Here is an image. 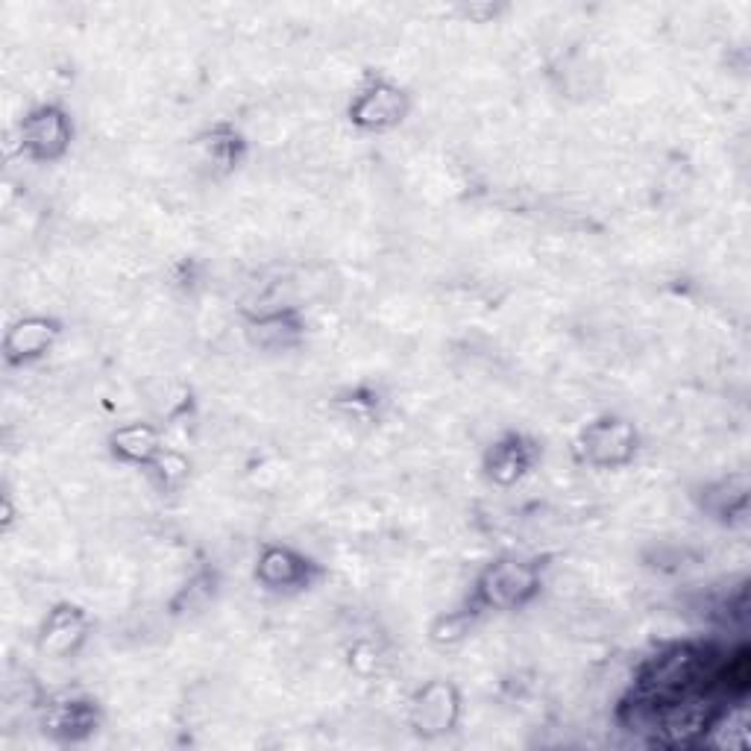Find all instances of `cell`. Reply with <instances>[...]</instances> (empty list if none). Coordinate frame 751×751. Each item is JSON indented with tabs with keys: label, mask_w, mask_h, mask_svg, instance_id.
<instances>
[{
	"label": "cell",
	"mask_w": 751,
	"mask_h": 751,
	"mask_svg": "<svg viewBox=\"0 0 751 751\" xmlns=\"http://www.w3.org/2000/svg\"><path fill=\"white\" fill-rule=\"evenodd\" d=\"M531 588H534V575L520 563H502L497 570H490L484 579V597L497 604L523 602Z\"/></svg>",
	"instance_id": "obj_1"
},
{
	"label": "cell",
	"mask_w": 751,
	"mask_h": 751,
	"mask_svg": "<svg viewBox=\"0 0 751 751\" xmlns=\"http://www.w3.org/2000/svg\"><path fill=\"white\" fill-rule=\"evenodd\" d=\"M27 148H33L39 156H53L66 144V121L57 112L33 114L24 127Z\"/></svg>",
	"instance_id": "obj_2"
}]
</instances>
